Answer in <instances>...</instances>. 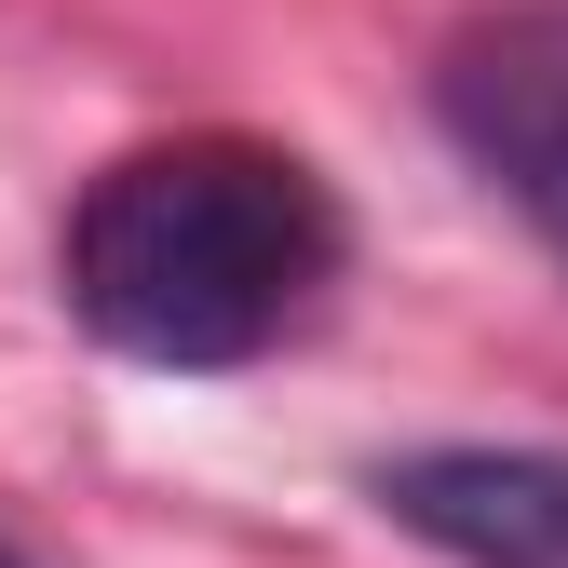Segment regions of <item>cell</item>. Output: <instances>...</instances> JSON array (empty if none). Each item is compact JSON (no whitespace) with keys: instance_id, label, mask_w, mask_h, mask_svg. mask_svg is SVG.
<instances>
[{"instance_id":"cell-1","label":"cell","mask_w":568,"mask_h":568,"mask_svg":"<svg viewBox=\"0 0 568 568\" xmlns=\"http://www.w3.org/2000/svg\"><path fill=\"white\" fill-rule=\"evenodd\" d=\"M338 257H352L338 190L271 135L203 122V135H150V150L95 163V190L68 203L54 284L82 312V338L122 366L231 379L325 312Z\"/></svg>"},{"instance_id":"cell-2","label":"cell","mask_w":568,"mask_h":568,"mask_svg":"<svg viewBox=\"0 0 568 568\" xmlns=\"http://www.w3.org/2000/svg\"><path fill=\"white\" fill-rule=\"evenodd\" d=\"M434 122L447 150L541 231L568 271V0H501L434 54Z\"/></svg>"},{"instance_id":"cell-3","label":"cell","mask_w":568,"mask_h":568,"mask_svg":"<svg viewBox=\"0 0 568 568\" xmlns=\"http://www.w3.org/2000/svg\"><path fill=\"white\" fill-rule=\"evenodd\" d=\"M379 501L460 568H568V447H406Z\"/></svg>"},{"instance_id":"cell-4","label":"cell","mask_w":568,"mask_h":568,"mask_svg":"<svg viewBox=\"0 0 568 568\" xmlns=\"http://www.w3.org/2000/svg\"><path fill=\"white\" fill-rule=\"evenodd\" d=\"M0 568H28V555H14V541H0Z\"/></svg>"}]
</instances>
